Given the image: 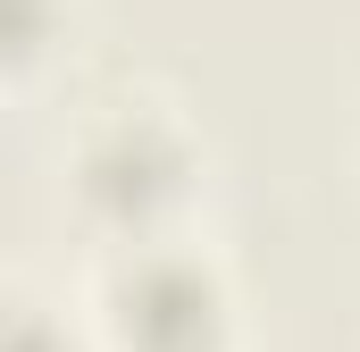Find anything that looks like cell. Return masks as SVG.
I'll use <instances>...</instances> for the list:
<instances>
[{
	"label": "cell",
	"instance_id": "6da1fadb",
	"mask_svg": "<svg viewBox=\"0 0 360 352\" xmlns=\"http://www.w3.org/2000/svg\"><path fill=\"white\" fill-rule=\"evenodd\" d=\"M193 176H201V143H193L184 109L160 92H109L59 143V201L76 210V227L101 252L176 235Z\"/></svg>",
	"mask_w": 360,
	"mask_h": 352
},
{
	"label": "cell",
	"instance_id": "7a4b0ae2",
	"mask_svg": "<svg viewBox=\"0 0 360 352\" xmlns=\"http://www.w3.org/2000/svg\"><path fill=\"white\" fill-rule=\"evenodd\" d=\"M92 352H235V285L193 235L101 252L84 285Z\"/></svg>",
	"mask_w": 360,
	"mask_h": 352
},
{
	"label": "cell",
	"instance_id": "3957f363",
	"mask_svg": "<svg viewBox=\"0 0 360 352\" xmlns=\"http://www.w3.org/2000/svg\"><path fill=\"white\" fill-rule=\"evenodd\" d=\"M76 34V0H0V92H25Z\"/></svg>",
	"mask_w": 360,
	"mask_h": 352
},
{
	"label": "cell",
	"instance_id": "277c9868",
	"mask_svg": "<svg viewBox=\"0 0 360 352\" xmlns=\"http://www.w3.org/2000/svg\"><path fill=\"white\" fill-rule=\"evenodd\" d=\"M0 352H92L84 319H68L51 294H34L25 277H0Z\"/></svg>",
	"mask_w": 360,
	"mask_h": 352
}]
</instances>
